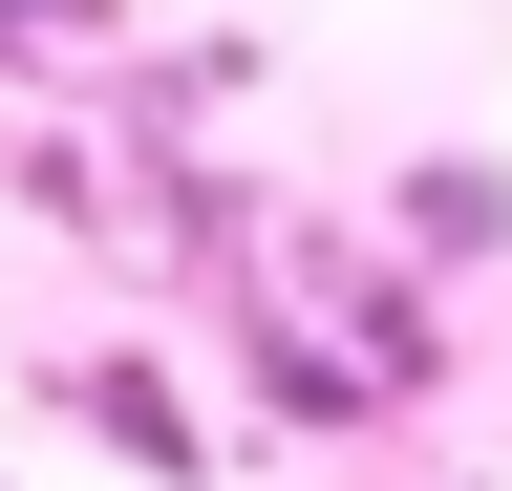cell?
Wrapping results in <instances>:
<instances>
[{
	"label": "cell",
	"mask_w": 512,
	"mask_h": 491,
	"mask_svg": "<svg viewBox=\"0 0 512 491\" xmlns=\"http://www.w3.org/2000/svg\"><path fill=\"white\" fill-rule=\"evenodd\" d=\"M278 321L342 342L363 406H427V385H448V299H427L406 257H363V235H299V257H278Z\"/></svg>",
	"instance_id": "cell-1"
},
{
	"label": "cell",
	"mask_w": 512,
	"mask_h": 491,
	"mask_svg": "<svg viewBox=\"0 0 512 491\" xmlns=\"http://www.w3.org/2000/svg\"><path fill=\"white\" fill-rule=\"evenodd\" d=\"M235 363H256V427H299V449H320V427H384V406L342 385V342H320V321H278V299L235 321Z\"/></svg>",
	"instance_id": "cell-4"
},
{
	"label": "cell",
	"mask_w": 512,
	"mask_h": 491,
	"mask_svg": "<svg viewBox=\"0 0 512 491\" xmlns=\"http://www.w3.org/2000/svg\"><path fill=\"white\" fill-rule=\"evenodd\" d=\"M64 427H86V449H128L150 491H214V427H192V385L150 342H107V363H64Z\"/></svg>",
	"instance_id": "cell-2"
},
{
	"label": "cell",
	"mask_w": 512,
	"mask_h": 491,
	"mask_svg": "<svg viewBox=\"0 0 512 491\" xmlns=\"http://www.w3.org/2000/svg\"><path fill=\"white\" fill-rule=\"evenodd\" d=\"M64 43H107V0H0V65H64Z\"/></svg>",
	"instance_id": "cell-5"
},
{
	"label": "cell",
	"mask_w": 512,
	"mask_h": 491,
	"mask_svg": "<svg viewBox=\"0 0 512 491\" xmlns=\"http://www.w3.org/2000/svg\"><path fill=\"white\" fill-rule=\"evenodd\" d=\"M406 278L448 299V278H512V150H406Z\"/></svg>",
	"instance_id": "cell-3"
}]
</instances>
